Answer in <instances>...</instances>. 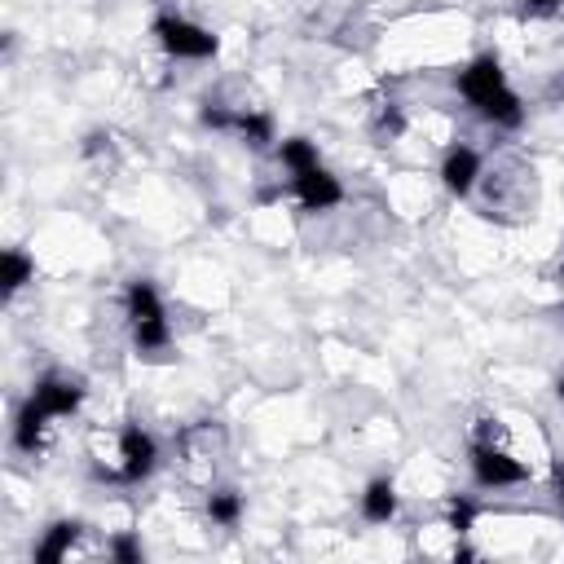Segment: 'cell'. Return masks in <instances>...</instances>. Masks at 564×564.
<instances>
[{
	"instance_id": "obj_20",
	"label": "cell",
	"mask_w": 564,
	"mask_h": 564,
	"mask_svg": "<svg viewBox=\"0 0 564 564\" xmlns=\"http://www.w3.org/2000/svg\"><path fill=\"white\" fill-rule=\"evenodd\" d=\"M555 397H560V401H564V375H560V383H555Z\"/></svg>"
},
{
	"instance_id": "obj_16",
	"label": "cell",
	"mask_w": 564,
	"mask_h": 564,
	"mask_svg": "<svg viewBox=\"0 0 564 564\" xmlns=\"http://www.w3.org/2000/svg\"><path fill=\"white\" fill-rule=\"evenodd\" d=\"M110 560H119V564H141V560H145V546H141L132 533H123V538L110 542Z\"/></svg>"
},
{
	"instance_id": "obj_5",
	"label": "cell",
	"mask_w": 564,
	"mask_h": 564,
	"mask_svg": "<svg viewBox=\"0 0 564 564\" xmlns=\"http://www.w3.org/2000/svg\"><path fill=\"white\" fill-rule=\"evenodd\" d=\"M154 467H159V445H154V436L141 432V427H123V432H119V467H115L110 476L123 480V485H137V480H145Z\"/></svg>"
},
{
	"instance_id": "obj_13",
	"label": "cell",
	"mask_w": 564,
	"mask_h": 564,
	"mask_svg": "<svg viewBox=\"0 0 564 564\" xmlns=\"http://www.w3.org/2000/svg\"><path fill=\"white\" fill-rule=\"evenodd\" d=\"M31 278H35V260H31L26 251L9 247V251L0 256V282H4V291L13 295V291H22V286H26Z\"/></svg>"
},
{
	"instance_id": "obj_2",
	"label": "cell",
	"mask_w": 564,
	"mask_h": 564,
	"mask_svg": "<svg viewBox=\"0 0 564 564\" xmlns=\"http://www.w3.org/2000/svg\"><path fill=\"white\" fill-rule=\"evenodd\" d=\"M123 313H128V330H132V344L141 352H163L172 344V326H167V308L154 291V282L137 278L128 282L123 291Z\"/></svg>"
},
{
	"instance_id": "obj_9",
	"label": "cell",
	"mask_w": 564,
	"mask_h": 564,
	"mask_svg": "<svg viewBox=\"0 0 564 564\" xmlns=\"http://www.w3.org/2000/svg\"><path fill=\"white\" fill-rule=\"evenodd\" d=\"M48 423H53V414H48L35 397H26V401H22V410H18V419H13V445H18L22 454H35V449L44 445Z\"/></svg>"
},
{
	"instance_id": "obj_7",
	"label": "cell",
	"mask_w": 564,
	"mask_h": 564,
	"mask_svg": "<svg viewBox=\"0 0 564 564\" xmlns=\"http://www.w3.org/2000/svg\"><path fill=\"white\" fill-rule=\"evenodd\" d=\"M476 176H480V154L471 145H449L441 159V185L454 198H467L476 189Z\"/></svg>"
},
{
	"instance_id": "obj_1",
	"label": "cell",
	"mask_w": 564,
	"mask_h": 564,
	"mask_svg": "<svg viewBox=\"0 0 564 564\" xmlns=\"http://www.w3.org/2000/svg\"><path fill=\"white\" fill-rule=\"evenodd\" d=\"M458 93L498 128H520V119H524V106H520L516 88L507 84V70L494 53H480L458 70Z\"/></svg>"
},
{
	"instance_id": "obj_6",
	"label": "cell",
	"mask_w": 564,
	"mask_h": 564,
	"mask_svg": "<svg viewBox=\"0 0 564 564\" xmlns=\"http://www.w3.org/2000/svg\"><path fill=\"white\" fill-rule=\"evenodd\" d=\"M291 194H295V203H300L304 212H330V207L344 203L339 176H330L322 163L308 167V172H295V176H291Z\"/></svg>"
},
{
	"instance_id": "obj_12",
	"label": "cell",
	"mask_w": 564,
	"mask_h": 564,
	"mask_svg": "<svg viewBox=\"0 0 564 564\" xmlns=\"http://www.w3.org/2000/svg\"><path fill=\"white\" fill-rule=\"evenodd\" d=\"M234 132H238L247 145L264 150V145L273 141V119H269L264 110H234Z\"/></svg>"
},
{
	"instance_id": "obj_8",
	"label": "cell",
	"mask_w": 564,
	"mask_h": 564,
	"mask_svg": "<svg viewBox=\"0 0 564 564\" xmlns=\"http://www.w3.org/2000/svg\"><path fill=\"white\" fill-rule=\"evenodd\" d=\"M31 397H35L53 419H70V414L79 410V401H84V388H79L75 379H66V375H44Z\"/></svg>"
},
{
	"instance_id": "obj_19",
	"label": "cell",
	"mask_w": 564,
	"mask_h": 564,
	"mask_svg": "<svg viewBox=\"0 0 564 564\" xmlns=\"http://www.w3.org/2000/svg\"><path fill=\"white\" fill-rule=\"evenodd\" d=\"M555 494H560V502H564V463H555Z\"/></svg>"
},
{
	"instance_id": "obj_15",
	"label": "cell",
	"mask_w": 564,
	"mask_h": 564,
	"mask_svg": "<svg viewBox=\"0 0 564 564\" xmlns=\"http://www.w3.org/2000/svg\"><path fill=\"white\" fill-rule=\"evenodd\" d=\"M207 520L220 524V529H234L242 520V494L238 489H216L207 498Z\"/></svg>"
},
{
	"instance_id": "obj_17",
	"label": "cell",
	"mask_w": 564,
	"mask_h": 564,
	"mask_svg": "<svg viewBox=\"0 0 564 564\" xmlns=\"http://www.w3.org/2000/svg\"><path fill=\"white\" fill-rule=\"evenodd\" d=\"M471 520H476V507L467 498H454L449 502V529L454 533H471Z\"/></svg>"
},
{
	"instance_id": "obj_18",
	"label": "cell",
	"mask_w": 564,
	"mask_h": 564,
	"mask_svg": "<svg viewBox=\"0 0 564 564\" xmlns=\"http://www.w3.org/2000/svg\"><path fill=\"white\" fill-rule=\"evenodd\" d=\"M520 4H524L529 13H555V9L564 4V0H520Z\"/></svg>"
},
{
	"instance_id": "obj_10",
	"label": "cell",
	"mask_w": 564,
	"mask_h": 564,
	"mask_svg": "<svg viewBox=\"0 0 564 564\" xmlns=\"http://www.w3.org/2000/svg\"><path fill=\"white\" fill-rule=\"evenodd\" d=\"M361 516L370 524H388L397 516V485H392V476H375L361 489Z\"/></svg>"
},
{
	"instance_id": "obj_3",
	"label": "cell",
	"mask_w": 564,
	"mask_h": 564,
	"mask_svg": "<svg viewBox=\"0 0 564 564\" xmlns=\"http://www.w3.org/2000/svg\"><path fill=\"white\" fill-rule=\"evenodd\" d=\"M154 40L163 44V53H172L181 62H207L220 48L216 31H207V26H198V22L181 18V13H159L154 18Z\"/></svg>"
},
{
	"instance_id": "obj_11",
	"label": "cell",
	"mask_w": 564,
	"mask_h": 564,
	"mask_svg": "<svg viewBox=\"0 0 564 564\" xmlns=\"http://www.w3.org/2000/svg\"><path fill=\"white\" fill-rule=\"evenodd\" d=\"M79 520H57V524H48V533H44V542L35 546V564H57V560H66V551L75 546V538H79Z\"/></svg>"
},
{
	"instance_id": "obj_14",
	"label": "cell",
	"mask_w": 564,
	"mask_h": 564,
	"mask_svg": "<svg viewBox=\"0 0 564 564\" xmlns=\"http://www.w3.org/2000/svg\"><path fill=\"white\" fill-rule=\"evenodd\" d=\"M278 159H282V167L295 176V172H308V167H317L322 159H317V145L308 141V137H286L282 145H278Z\"/></svg>"
},
{
	"instance_id": "obj_4",
	"label": "cell",
	"mask_w": 564,
	"mask_h": 564,
	"mask_svg": "<svg viewBox=\"0 0 564 564\" xmlns=\"http://www.w3.org/2000/svg\"><path fill=\"white\" fill-rule=\"evenodd\" d=\"M471 476H476V485H485V489H507V485L529 480V467H524L516 454H507L502 445L476 441V445H471Z\"/></svg>"
}]
</instances>
